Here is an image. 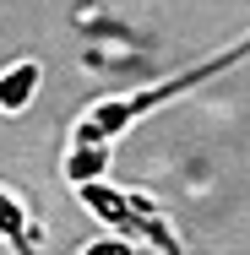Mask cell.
I'll list each match as a JSON object with an SVG mask.
<instances>
[{
  "label": "cell",
  "instance_id": "cell-1",
  "mask_svg": "<svg viewBox=\"0 0 250 255\" xmlns=\"http://www.w3.org/2000/svg\"><path fill=\"white\" fill-rule=\"evenodd\" d=\"M250 54V38H240L234 49L212 54V60H201L196 71H185V76H169V82H158V87H142V93H125V98H98L82 120H76V130H71V141H82V147H109L125 125H136L142 114H152V109H163V103L185 98L191 87H201L207 76H218V71H229L234 60H245Z\"/></svg>",
  "mask_w": 250,
  "mask_h": 255
},
{
  "label": "cell",
  "instance_id": "cell-2",
  "mask_svg": "<svg viewBox=\"0 0 250 255\" xmlns=\"http://www.w3.org/2000/svg\"><path fill=\"white\" fill-rule=\"evenodd\" d=\"M76 201L87 206L93 217H103L114 234H147L158 250H169V255H180V239L152 217V206L142 201V196H131V190H114V185H103V179H82L76 185Z\"/></svg>",
  "mask_w": 250,
  "mask_h": 255
},
{
  "label": "cell",
  "instance_id": "cell-3",
  "mask_svg": "<svg viewBox=\"0 0 250 255\" xmlns=\"http://www.w3.org/2000/svg\"><path fill=\"white\" fill-rule=\"evenodd\" d=\"M0 239L16 255H44V250H33V212L11 185H0Z\"/></svg>",
  "mask_w": 250,
  "mask_h": 255
},
{
  "label": "cell",
  "instance_id": "cell-4",
  "mask_svg": "<svg viewBox=\"0 0 250 255\" xmlns=\"http://www.w3.org/2000/svg\"><path fill=\"white\" fill-rule=\"evenodd\" d=\"M38 82H44V65L38 60H16V65H5L0 71V114H22L33 93H38Z\"/></svg>",
  "mask_w": 250,
  "mask_h": 255
},
{
  "label": "cell",
  "instance_id": "cell-5",
  "mask_svg": "<svg viewBox=\"0 0 250 255\" xmlns=\"http://www.w3.org/2000/svg\"><path fill=\"white\" fill-rule=\"evenodd\" d=\"M76 255H131V239H98V245H87Z\"/></svg>",
  "mask_w": 250,
  "mask_h": 255
}]
</instances>
